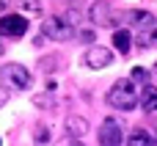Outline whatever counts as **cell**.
Wrapping results in <instances>:
<instances>
[{
    "mask_svg": "<svg viewBox=\"0 0 157 146\" xmlns=\"http://www.w3.org/2000/svg\"><path fill=\"white\" fill-rule=\"evenodd\" d=\"M138 99H141L138 86H135L130 77L116 80V83L110 86V91H108V105H113V108H119V110H132V108H138Z\"/></svg>",
    "mask_w": 157,
    "mask_h": 146,
    "instance_id": "1",
    "label": "cell"
},
{
    "mask_svg": "<svg viewBox=\"0 0 157 146\" xmlns=\"http://www.w3.org/2000/svg\"><path fill=\"white\" fill-rule=\"evenodd\" d=\"M41 33H44V39H52V41H69L75 36V28L63 17H47L41 22Z\"/></svg>",
    "mask_w": 157,
    "mask_h": 146,
    "instance_id": "2",
    "label": "cell"
},
{
    "mask_svg": "<svg viewBox=\"0 0 157 146\" xmlns=\"http://www.w3.org/2000/svg\"><path fill=\"white\" fill-rule=\"evenodd\" d=\"M0 80L3 83H8L11 88H19V91H25L28 86H30V72L22 66V63H3L0 66Z\"/></svg>",
    "mask_w": 157,
    "mask_h": 146,
    "instance_id": "3",
    "label": "cell"
},
{
    "mask_svg": "<svg viewBox=\"0 0 157 146\" xmlns=\"http://www.w3.org/2000/svg\"><path fill=\"white\" fill-rule=\"evenodd\" d=\"M99 144H102V146H119V144H124L119 119H105V121L99 124Z\"/></svg>",
    "mask_w": 157,
    "mask_h": 146,
    "instance_id": "4",
    "label": "cell"
},
{
    "mask_svg": "<svg viewBox=\"0 0 157 146\" xmlns=\"http://www.w3.org/2000/svg\"><path fill=\"white\" fill-rule=\"evenodd\" d=\"M25 30H28V19H25V17H19V14L0 17V36L19 39V36H25Z\"/></svg>",
    "mask_w": 157,
    "mask_h": 146,
    "instance_id": "5",
    "label": "cell"
},
{
    "mask_svg": "<svg viewBox=\"0 0 157 146\" xmlns=\"http://www.w3.org/2000/svg\"><path fill=\"white\" fill-rule=\"evenodd\" d=\"M88 17H91L97 25H116V8H113L108 0H97V3L88 8Z\"/></svg>",
    "mask_w": 157,
    "mask_h": 146,
    "instance_id": "6",
    "label": "cell"
},
{
    "mask_svg": "<svg viewBox=\"0 0 157 146\" xmlns=\"http://www.w3.org/2000/svg\"><path fill=\"white\" fill-rule=\"evenodd\" d=\"M110 63H113V52L108 47H91L86 52V66H91V69H105Z\"/></svg>",
    "mask_w": 157,
    "mask_h": 146,
    "instance_id": "7",
    "label": "cell"
},
{
    "mask_svg": "<svg viewBox=\"0 0 157 146\" xmlns=\"http://www.w3.org/2000/svg\"><path fill=\"white\" fill-rule=\"evenodd\" d=\"M86 133H88L86 119H80V116H69V119H66V135H69V138H83Z\"/></svg>",
    "mask_w": 157,
    "mask_h": 146,
    "instance_id": "8",
    "label": "cell"
},
{
    "mask_svg": "<svg viewBox=\"0 0 157 146\" xmlns=\"http://www.w3.org/2000/svg\"><path fill=\"white\" fill-rule=\"evenodd\" d=\"M135 44H138L141 50H152V47H155V25H146V30H141V33L135 36Z\"/></svg>",
    "mask_w": 157,
    "mask_h": 146,
    "instance_id": "9",
    "label": "cell"
},
{
    "mask_svg": "<svg viewBox=\"0 0 157 146\" xmlns=\"http://www.w3.org/2000/svg\"><path fill=\"white\" fill-rule=\"evenodd\" d=\"M113 47H116L121 55H127V52H130V30H116V33H113Z\"/></svg>",
    "mask_w": 157,
    "mask_h": 146,
    "instance_id": "10",
    "label": "cell"
},
{
    "mask_svg": "<svg viewBox=\"0 0 157 146\" xmlns=\"http://www.w3.org/2000/svg\"><path fill=\"white\" fill-rule=\"evenodd\" d=\"M127 144H132V146H152L155 138H152V133H146V130H135V133L130 135Z\"/></svg>",
    "mask_w": 157,
    "mask_h": 146,
    "instance_id": "11",
    "label": "cell"
},
{
    "mask_svg": "<svg viewBox=\"0 0 157 146\" xmlns=\"http://www.w3.org/2000/svg\"><path fill=\"white\" fill-rule=\"evenodd\" d=\"M19 6H22V11L30 14V17L41 14V3H39V0H19Z\"/></svg>",
    "mask_w": 157,
    "mask_h": 146,
    "instance_id": "12",
    "label": "cell"
},
{
    "mask_svg": "<svg viewBox=\"0 0 157 146\" xmlns=\"http://www.w3.org/2000/svg\"><path fill=\"white\" fill-rule=\"evenodd\" d=\"M144 105H146V113H149V116H155V105H157V97H155V86H149V88H146Z\"/></svg>",
    "mask_w": 157,
    "mask_h": 146,
    "instance_id": "13",
    "label": "cell"
},
{
    "mask_svg": "<svg viewBox=\"0 0 157 146\" xmlns=\"http://www.w3.org/2000/svg\"><path fill=\"white\" fill-rule=\"evenodd\" d=\"M33 102L39 105V108H55V97H50V94H39V97H33Z\"/></svg>",
    "mask_w": 157,
    "mask_h": 146,
    "instance_id": "14",
    "label": "cell"
},
{
    "mask_svg": "<svg viewBox=\"0 0 157 146\" xmlns=\"http://www.w3.org/2000/svg\"><path fill=\"white\" fill-rule=\"evenodd\" d=\"M132 83H141V86H144V83H146V69L135 66V69H132Z\"/></svg>",
    "mask_w": 157,
    "mask_h": 146,
    "instance_id": "15",
    "label": "cell"
},
{
    "mask_svg": "<svg viewBox=\"0 0 157 146\" xmlns=\"http://www.w3.org/2000/svg\"><path fill=\"white\" fill-rule=\"evenodd\" d=\"M8 97H11V91H8V86H0V108L8 102Z\"/></svg>",
    "mask_w": 157,
    "mask_h": 146,
    "instance_id": "16",
    "label": "cell"
},
{
    "mask_svg": "<svg viewBox=\"0 0 157 146\" xmlns=\"http://www.w3.org/2000/svg\"><path fill=\"white\" fill-rule=\"evenodd\" d=\"M3 8H8V0H0V11H3Z\"/></svg>",
    "mask_w": 157,
    "mask_h": 146,
    "instance_id": "17",
    "label": "cell"
},
{
    "mask_svg": "<svg viewBox=\"0 0 157 146\" xmlns=\"http://www.w3.org/2000/svg\"><path fill=\"white\" fill-rule=\"evenodd\" d=\"M0 55H3V41H0Z\"/></svg>",
    "mask_w": 157,
    "mask_h": 146,
    "instance_id": "18",
    "label": "cell"
}]
</instances>
